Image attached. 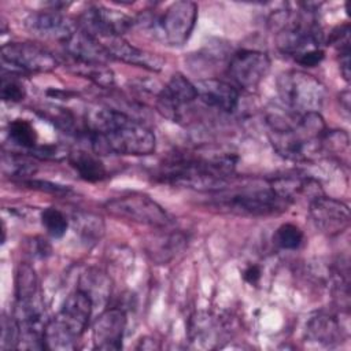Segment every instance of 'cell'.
I'll list each match as a JSON object with an SVG mask.
<instances>
[{"instance_id": "cell-19", "label": "cell", "mask_w": 351, "mask_h": 351, "mask_svg": "<svg viewBox=\"0 0 351 351\" xmlns=\"http://www.w3.org/2000/svg\"><path fill=\"white\" fill-rule=\"evenodd\" d=\"M101 44L106 47L112 59H118L125 63L140 66L152 71H159L163 66V60L159 56L132 45L123 37L107 38L101 41Z\"/></svg>"}, {"instance_id": "cell-18", "label": "cell", "mask_w": 351, "mask_h": 351, "mask_svg": "<svg viewBox=\"0 0 351 351\" xmlns=\"http://www.w3.org/2000/svg\"><path fill=\"white\" fill-rule=\"evenodd\" d=\"M196 85L197 99L206 106L223 112H233L239 106V90L232 84L218 80L208 78L199 81Z\"/></svg>"}, {"instance_id": "cell-23", "label": "cell", "mask_w": 351, "mask_h": 351, "mask_svg": "<svg viewBox=\"0 0 351 351\" xmlns=\"http://www.w3.org/2000/svg\"><path fill=\"white\" fill-rule=\"evenodd\" d=\"M186 244V237L182 233H169L154 240L148 248V254L158 263H166L173 259L180 251L184 250Z\"/></svg>"}, {"instance_id": "cell-26", "label": "cell", "mask_w": 351, "mask_h": 351, "mask_svg": "<svg viewBox=\"0 0 351 351\" xmlns=\"http://www.w3.org/2000/svg\"><path fill=\"white\" fill-rule=\"evenodd\" d=\"M8 137L15 145L23 148L26 154L38 145L37 132L26 119L11 121L8 123Z\"/></svg>"}, {"instance_id": "cell-20", "label": "cell", "mask_w": 351, "mask_h": 351, "mask_svg": "<svg viewBox=\"0 0 351 351\" xmlns=\"http://www.w3.org/2000/svg\"><path fill=\"white\" fill-rule=\"evenodd\" d=\"M306 339L324 346H333L343 340L344 330L339 318L333 314L319 311L310 317L304 329Z\"/></svg>"}, {"instance_id": "cell-10", "label": "cell", "mask_w": 351, "mask_h": 351, "mask_svg": "<svg viewBox=\"0 0 351 351\" xmlns=\"http://www.w3.org/2000/svg\"><path fill=\"white\" fill-rule=\"evenodd\" d=\"M1 62L11 74L49 73L59 66V59L47 48L33 43H7L1 47Z\"/></svg>"}, {"instance_id": "cell-24", "label": "cell", "mask_w": 351, "mask_h": 351, "mask_svg": "<svg viewBox=\"0 0 351 351\" xmlns=\"http://www.w3.org/2000/svg\"><path fill=\"white\" fill-rule=\"evenodd\" d=\"M80 289L89 295L93 304L97 302H106L111 293V285L107 276L97 270L89 269L80 278Z\"/></svg>"}, {"instance_id": "cell-15", "label": "cell", "mask_w": 351, "mask_h": 351, "mask_svg": "<svg viewBox=\"0 0 351 351\" xmlns=\"http://www.w3.org/2000/svg\"><path fill=\"white\" fill-rule=\"evenodd\" d=\"M196 99V85L182 74L177 73L171 75L167 84L158 93L156 108L163 117L171 121H180L184 107L189 106Z\"/></svg>"}, {"instance_id": "cell-31", "label": "cell", "mask_w": 351, "mask_h": 351, "mask_svg": "<svg viewBox=\"0 0 351 351\" xmlns=\"http://www.w3.org/2000/svg\"><path fill=\"white\" fill-rule=\"evenodd\" d=\"M1 99L4 101L18 103L26 97V89L15 74L1 77Z\"/></svg>"}, {"instance_id": "cell-2", "label": "cell", "mask_w": 351, "mask_h": 351, "mask_svg": "<svg viewBox=\"0 0 351 351\" xmlns=\"http://www.w3.org/2000/svg\"><path fill=\"white\" fill-rule=\"evenodd\" d=\"M237 158L233 154H174L155 173L160 182L202 192H219L230 186Z\"/></svg>"}, {"instance_id": "cell-8", "label": "cell", "mask_w": 351, "mask_h": 351, "mask_svg": "<svg viewBox=\"0 0 351 351\" xmlns=\"http://www.w3.org/2000/svg\"><path fill=\"white\" fill-rule=\"evenodd\" d=\"M106 211L119 219L163 229L174 223L173 217L151 196L141 192H128L108 199L104 203Z\"/></svg>"}, {"instance_id": "cell-32", "label": "cell", "mask_w": 351, "mask_h": 351, "mask_svg": "<svg viewBox=\"0 0 351 351\" xmlns=\"http://www.w3.org/2000/svg\"><path fill=\"white\" fill-rule=\"evenodd\" d=\"M29 188H33V189H38V191H43V192H49V193H53V195H67L71 189L66 185H60V184H55V182H51V181H44V180H34V178H29L23 182H21Z\"/></svg>"}, {"instance_id": "cell-27", "label": "cell", "mask_w": 351, "mask_h": 351, "mask_svg": "<svg viewBox=\"0 0 351 351\" xmlns=\"http://www.w3.org/2000/svg\"><path fill=\"white\" fill-rule=\"evenodd\" d=\"M38 295V281L34 269L29 263H21L15 277L16 300H26Z\"/></svg>"}, {"instance_id": "cell-7", "label": "cell", "mask_w": 351, "mask_h": 351, "mask_svg": "<svg viewBox=\"0 0 351 351\" xmlns=\"http://www.w3.org/2000/svg\"><path fill=\"white\" fill-rule=\"evenodd\" d=\"M277 90L282 103L295 114L319 112L326 97L325 85L302 70H288L280 74Z\"/></svg>"}, {"instance_id": "cell-5", "label": "cell", "mask_w": 351, "mask_h": 351, "mask_svg": "<svg viewBox=\"0 0 351 351\" xmlns=\"http://www.w3.org/2000/svg\"><path fill=\"white\" fill-rule=\"evenodd\" d=\"M95 304L88 293L77 288L71 292L60 311L44 326V347L53 351L74 350L86 330Z\"/></svg>"}, {"instance_id": "cell-4", "label": "cell", "mask_w": 351, "mask_h": 351, "mask_svg": "<svg viewBox=\"0 0 351 351\" xmlns=\"http://www.w3.org/2000/svg\"><path fill=\"white\" fill-rule=\"evenodd\" d=\"M278 51L304 67L318 66L324 56V34L313 11H278L271 16Z\"/></svg>"}, {"instance_id": "cell-3", "label": "cell", "mask_w": 351, "mask_h": 351, "mask_svg": "<svg viewBox=\"0 0 351 351\" xmlns=\"http://www.w3.org/2000/svg\"><path fill=\"white\" fill-rule=\"evenodd\" d=\"M267 126L274 151L288 160H311L324 152L329 129L319 112L295 114L291 118L271 114L267 117Z\"/></svg>"}, {"instance_id": "cell-21", "label": "cell", "mask_w": 351, "mask_h": 351, "mask_svg": "<svg viewBox=\"0 0 351 351\" xmlns=\"http://www.w3.org/2000/svg\"><path fill=\"white\" fill-rule=\"evenodd\" d=\"M221 319L208 311H197L189 319V339L200 347H215L222 337Z\"/></svg>"}, {"instance_id": "cell-12", "label": "cell", "mask_w": 351, "mask_h": 351, "mask_svg": "<svg viewBox=\"0 0 351 351\" xmlns=\"http://www.w3.org/2000/svg\"><path fill=\"white\" fill-rule=\"evenodd\" d=\"M270 71V58L258 49H240L234 52L228 64V74L241 89L256 88Z\"/></svg>"}, {"instance_id": "cell-25", "label": "cell", "mask_w": 351, "mask_h": 351, "mask_svg": "<svg viewBox=\"0 0 351 351\" xmlns=\"http://www.w3.org/2000/svg\"><path fill=\"white\" fill-rule=\"evenodd\" d=\"M3 173L4 176L18 181L19 184L33 178L37 167L23 155H18L16 152H4L1 158Z\"/></svg>"}, {"instance_id": "cell-13", "label": "cell", "mask_w": 351, "mask_h": 351, "mask_svg": "<svg viewBox=\"0 0 351 351\" xmlns=\"http://www.w3.org/2000/svg\"><path fill=\"white\" fill-rule=\"evenodd\" d=\"M23 25L32 36L41 40H53L60 44H66L80 29L78 22L75 23L71 18L55 8L29 14Z\"/></svg>"}, {"instance_id": "cell-11", "label": "cell", "mask_w": 351, "mask_h": 351, "mask_svg": "<svg viewBox=\"0 0 351 351\" xmlns=\"http://www.w3.org/2000/svg\"><path fill=\"white\" fill-rule=\"evenodd\" d=\"M134 23V19L118 10L93 5L80 15L78 26L95 38L107 40L122 37Z\"/></svg>"}, {"instance_id": "cell-6", "label": "cell", "mask_w": 351, "mask_h": 351, "mask_svg": "<svg viewBox=\"0 0 351 351\" xmlns=\"http://www.w3.org/2000/svg\"><path fill=\"white\" fill-rule=\"evenodd\" d=\"M213 204L222 211L248 217L278 214L291 206L274 189L269 178L241 186H228L223 191L215 192Z\"/></svg>"}, {"instance_id": "cell-22", "label": "cell", "mask_w": 351, "mask_h": 351, "mask_svg": "<svg viewBox=\"0 0 351 351\" xmlns=\"http://www.w3.org/2000/svg\"><path fill=\"white\" fill-rule=\"evenodd\" d=\"M67 160L84 181L99 182L107 177L106 166L97 154H89L84 149H71L69 151Z\"/></svg>"}, {"instance_id": "cell-14", "label": "cell", "mask_w": 351, "mask_h": 351, "mask_svg": "<svg viewBox=\"0 0 351 351\" xmlns=\"http://www.w3.org/2000/svg\"><path fill=\"white\" fill-rule=\"evenodd\" d=\"M308 215L313 225L326 236H337L343 233L350 225L348 206L324 193L311 199L308 206Z\"/></svg>"}, {"instance_id": "cell-29", "label": "cell", "mask_w": 351, "mask_h": 351, "mask_svg": "<svg viewBox=\"0 0 351 351\" xmlns=\"http://www.w3.org/2000/svg\"><path fill=\"white\" fill-rule=\"evenodd\" d=\"M41 223H43L45 232L53 239H60L69 228L67 217L64 215V213H62L56 207H48V208L43 210Z\"/></svg>"}, {"instance_id": "cell-30", "label": "cell", "mask_w": 351, "mask_h": 351, "mask_svg": "<svg viewBox=\"0 0 351 351\" xmlns=\"http://www.w3.org/2000/svg\"><path fill=\"white\" fill-rule=\"evenodd\" d=\"M74 222L78 233L85 240L93 241L103 234V222L96 215H92L89 213L78 214L74 217Z\"/></svg>"}, {"instance_id": "cell-16", "label": "cell", "mask_w": 351, "mask_h": 351, "mask_svg": "<svg viewBox=\"0 0 351 351\" xmlns=\"http://www.w3.org/2000/svg\"><path fill=\"white\" fill-rule=\"evenodd\" d=\"M128 318L121 307L103 310L92 325L93 347L103 351H117L122 347Z\"/></svg>"}, {"instance_id": "cell-33", "label": "cell", "mask_w": 351, "mask_h": 351, "mask_svg": "<svg viewBox=\"0 0 351 351\" xmlns=\"http://www.w3.org/2000/svg\"><path fill=\"white\" fill-rule=\"evenodd\" d=\"M262 277V271H261V267L258 265H248L244 271H243V278L245 282L251 284V285H255L259 282Z\"/></svg>"}, {"instance_id": "cell-28", "label": "cell", "mask_w": 351, "mask_h": 351, "mask_svg": "<svg viewBox=\"0 0 351 351\" xmlns=\"http://www.w3.org/2000/svg\"><path fill=\"white\" fill-rule=\"evenodd\" d=\"M303 240H304V234L302 229L295 223H289V222L280 225L273 236V241L277 247L282 250H289V251L300 248V245L303 244Z\"/></svg>"}, {"instance_id": "cell-9", "label": "cell", "mask_w": 351, "mask_h": 351, "mask_svg": "<svg viewBox=\"0 0 351 351\" xmlns=\"http://www.w3.org/2000/svg\"><path fill=\"white\" fill-rule=\"evenodd\" d=\"M197 19V5L189 0L170 4L151 23L156 37L166 45L180 47L191 37Z\"/></svg>"}, {"instance_id": "cell-17", "label": "cell", "mask_w": 351, "mask_h": 351, "mask_svg": "<svg viewBox=\"0 0 351 351\" xmlns=\"http://www.w3.org/2000/svg\"><path fill=\"white\" fill-rule=\"evenodd\" d=\"M66 52L71 58L73 64L86 66V64H107L112 60L111 55L101 44L100 40L88 34L82 29H78L73 37L63 44Z\"/></svg>"}, {"instance_id": "cell-1", "label": "cell", "mask_w": 351, "mask_h": 351, "mask_svg": "<svg viewBox=\"0 0 351 351\" xmlns=\"http://www.w3.org/2000/svg\"><path fill=\"white\" fill-rule=\"evenodd\" d=\"M84 132L97 155H149L156 145L155 134L145 123L110 107L88 111Z\"/></svg>"}]
</instances>
